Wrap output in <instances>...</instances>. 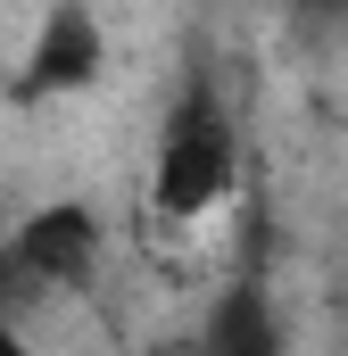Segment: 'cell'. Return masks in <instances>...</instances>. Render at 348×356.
I'll return each mask as SVG.
<instances>
[{
    "label": "cell",
    "instance_id": "obj_4",
    "mask_svg": "<svg viewBox=\"0 0 348 356\" xmlns=\"http://www.w3.org/2000/svg\"><path fill=\"white\" fill-rule=\"evenodd\" d=\"M207 340H216V348H274V323L258 315V290H232L224 315L207 323Z\"/></svg>",
    "mask_w": 348,
    "mask_h": 356
},
{
    "label": "cell",
    "instance_id": "obj_2",
    "mask_svg": "<svg viewBox=\"0 0 348 356\" xmlns=\"http://www.w3.org/2000/svg\"><path fill=\"white\" fill-rule=\"evenodd\" d=\"M91 266H100V216H91L84 199L33 207L25 232L8 241V273L25 290H75V282H91Z\"/></svg>",
    "mask_w": 348,
    "mask_h": 356
},
{
    "label": "cell",
    "instance_id": "obj_1",
    "mask_svg": "<svg viewBox=\"0 0 348 356\" xmlns=\"http://www.w3.org/2000/svg\"><path fill=\"white\" fill-rule=\"evenodd\" d=\"M241 191V124L216 83H191L166 108L158 158H150V216L158 224H199Z\"/></svg>",
    "mask_w": 348,
    "mask_h": 356
},
{
    "label": "cell",
    "instance_id": "obj_3",
    "mask_svg": "<svg viewBox=\"0 0 348 356\" xmlns=\"http://www.w3.org/2000/svg\"><path fill=\"white\" fill-rule=\"evenodd\" d=\"M100 67H108V42H100V25H91L84 8H58V17L42 25V42H33V58H25L17 91H25V99H58V91L100 83Z\"/></svg>",
    "mask_w": 348,
    "mask_h": 356
}]
</instances>
